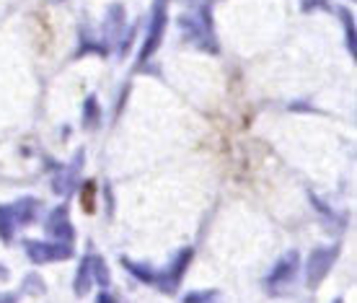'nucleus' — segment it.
Returning <instances> with one entry per match:
<instances>
[{
    "instance_id": "nucleus-4",
    "label": "nucleus",
    "mask_w": 357,
    "mask_h": 303,
    "mask_svg": "<svg viewBox=\"0 0 357 303\" xmlns=\"http://www.w3.org/2000/svg\"><path fill=\"white\" fill-rule=\"evenodd\" d=\"M298 265H301V259H298V251H287L285 257L280 259L272 269V275L267 277V288L272 293H277V288H285L295 275H298Z\"/></svg>"
},
{
    "instance_id": "nucleus-9",
    "label": "nucleus",
    "mask_w": 357,
    "mask_h": 303,
    "mask_svg": "<svg viewBox=\"0 0 357 303\" xmlns=\"http://www.w3.org/2000/svg\"><path fill=\"white\" fill-rule=\"evenodd\" d=\"M16 218H13V210L10 205H0V239L10 241L13 239V231H16Z\"/></svg>"
},
{
    "instance_id": "nucleus-15",
    "label": "nucleus",
    "mask_w": 357,
    "mask_h": 303,
    "mask_svg": "<svg viewBox=\"0 0 357 303\" xmlns=\"http://www.w3.org/2000/svg\"><path fill=\"white\" fill-rule=\"evenodd\" d=\"M334 303H342V301H334Z\"/></svg>"
},
{
    "instance_id": "nucleus-11",
    "label": "nucleus",
    "mask_w": 357,
    "mask_h": 303,
    "mask_svg": "<svg viewBox=\"0 0 357 303\" xmlns=\"http://www.w3.org/2000/svg\"><path fill=\"white\" fill-rule=\"evenodd\" d=\"M91 275L96 280L101 288L109 286V272H107V265H104V259L101 257H91Z\"/></svg>"
},
{
    "instance_id": "nucleus-13",
    "label": "nucleus",
    "mask_w": 357,
    "mask_h": 303,
    "mask_svg": "<svg viewBox=\"0 0 357 303\" xmlns=\"http://www.w3.org/2000/svg\"><path fill=\"white\" fill-rule=\"evenodd\" d=\"M96 303H119V301H116V298H114L112 293H101V295L96 298Z\"/></svg>"
},
{
    "instance_id": "nucleus-1",
    "label": "nucleus",
    "mask_w": 357,
    "mask_h": 303,
    "mask_svg": "<svg viewBox=\"0 0 357 303\" xmlns=\"http://www.w3.org/2000/svg\"><path fill=\"white\" fill-rule=\"evenodd\" d=\"M340 257V249L337 246H324V249H316L305 265V283L308 288H319L321 280L326 277V272L331 269V265Z\"/></svg>"
},
{
    "instance_id": "nucleus-2",
    "label": "nucleus",
    "mask_w": 357,
    "mask_h": 303,
    "mask_svg": "<svg viewBox=\"0 0 357 303\" xmlns=\"http://www.w3.org/2000/svg\"><path fill=\"white\" fill-rule=\"evenodd\" d=\"M189 262H192V249H181L174 257V262L169 265V269H163V272H155L153 277V286L158 288L161 293H174L176 286L181 283V277H184V269L189 267Z\"/></svg>"
},
{
    "instance_id": "nucleus-10",
    "label": "nucleus",
    "mask_w": 357,
    "mask_h": 303,
    "mask_svg": "<svg viewBox=\"0 0 357 303\" xmlns=\"http://www.w3.org/2000/svg\"><path fill=\"white\" fill-rule=\"evenodd\" d=\"M122 265L130 269V275H135L137 280H143L148 286H153V277H155V269L145 267V265H137V262H130V259H122Z\"/></svg>"
},
{
    "instance_id": "nucleus-3",
    "label": "nucleus",
    "mask_w": 357,
    "mask_h": 303,
    "mask_svg": "<svg viewBox=\"0 0 357 303\" xmlns=\"http://www.w3.org/2000/svg\"><path fill=\"white\" fill-rule=\"evenodd\" d=\"M26 254L34 265L63 262L73 254L70 244H50V241H26Z\"/></svg>"
},
{
    "instance_id": "nucleus-6",
    "label": "nucleus",
    "mask_w": 357,
    "mask_h": 303,
    "mask_svg": "<svg viewBox=\"0 0 357 303\" xmlns=\"http://www.w3.org/2000/svg\"><path fill=\"white\" fill-rule=\"evenodd\" d=\"M47 233L60 241V244H70L73 241L75 231H73V223L70 218H68V207L65 205L54 207L52 213H50V218H47Z\"/></svg>"
},
{
    "instance_id": "nucleus-5",
    "label": "nucleus",
    "mask_w": 357,
    "mask_h": 303,
    "mask_svg": "<svg viewBox=\"0 0 357 303\" xmlns=\"http://www.w3.org/2000/svg\"><path fill=\"white\" fill-rule=\"evenodd\" d=\"M163 29H166V3L158 0L155 3V8H153V24H151V31L145 36V47H143V54H140V60H148L158 45H161V36H163Z\"/></svg>"
},
{
    "instance_id": "nucleus-12",
    "label": "nucleus",
    "mask_w": 357,
    "mask_h": 303,
    "mask_svg": "<svg viewBox=\"0 0 357 303\" xmlns=\"http://www.w3.org/2000/svg\"><path fill=\"white\" fill-rule=\"evenodd\" d=\"M184 303H218V290H197L184 298Z\"/></svg>"
},
{
    "instance_id": "nucleus-7",
    "label": "nucleus",
    "mask_w": 357,
    "mask_h": 303,
    "mask_svg": "<svg viewBox=\"0 0 357 303\" xmlns=\"http://www.w3.org/2000/svg\"><path fill=\"white\" fill-rule=\"evenodd\" d=\"M10 210H13L16 223H31V221H36V215H39V202L31 200V197H24V200H18L16 205H10Z\"/></svg>"
},
{
    "instance_id": "nucleus-14",
    "label": "nucleus",
    "mask_w": 357,
    "mask_h": 303,
    "mask_svg": "<svg viewBox=\"0 0 357 303\" xmlns=\"http://www.w3.org/2000/svg\"><path fill=\"white\" fill-rule=\"evenodd\" d=\"M16 301H18V298H16V295H10V293L0 295V303H16Z\"/></svg>"
},
{
    "instance_id": "nucleus-8",
    "label": "nucleus",
    "mask_w": 357,
    "mask_h": 303,
    "mask_svg": "<svg viewBox=\"0 0 357 303\" xmlns=\"http://www.w3.org/2000/svg\"><path fill=\"white\" fill-rule=\"evenodd\" d=\"M91 286H93V275H91V254H89V257L81 262V267H78V277H75V293L86 295Z\"/></svg>"
}]
</instances>
